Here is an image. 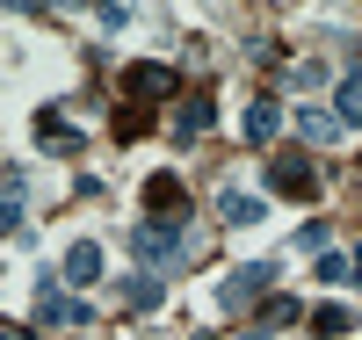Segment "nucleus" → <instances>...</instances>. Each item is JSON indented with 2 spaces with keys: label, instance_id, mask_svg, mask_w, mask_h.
I'll return each instance as SVG.
<instances>
[{
  "label": "nucleus",
  "instance_id": "f257e3e1",
  "mask_svg": "<svg viewBox=\"0 0 362 340\" xmlns=\"http://www.w3.org/2000/svg\"><path fill=\"white\" fill-rule=\"evenodd\" d=\"M131 254L145 261V275L181 268V261H189V232H181V225H131Z\"/></svg>",
  "mask_w": 362,
  "mask_h": 340
},
{
  "label": "nucleus",
  "instance_id": "f03ea898",
  "mask_svg": "<svg viewBox=\"0 0 362 340\" xmlns=\"http://www.w3.org/2000/svg\"><path fill=\"white\" fill-rule=\"evenodd\" d=\"M124 102H131V109L181 102V73H174V66H160V58H138V66H124Z\"/></svg>",
  "mask_w": 362,
  "mask_h": 340
},
{
  "label": "nucleus",
  "instance_id": "7ed1b4c3",
  "mask_svg": "<svg viewBox=\"0 0 362 340\" xmlns=\"http://www.w3.org/2000/svg\"><path fill=\"white\" fill-rule=\"evenodd\" d=\"M268 283H276V268H268V261H247V268H232V275H225V290H218V297H225V312H247L254 297L268 304Z\"/></svg>",
  "mask_w": 362,
  "mask_h": 340
},
{
  "label": "nucleus",
  "instance_id": "20e7f679",
  "mask_svg": "<svg viewBox=\"0 0 362 340\" xmlns=\"http://www.w3.org/2000/svg\"><path fill=\"white\" fill-rule=\"evenodd\" d=\"M268 189H276V196H297V203H312V196H319V174H312V160L283 152V160H268Z\"/></svg>",
  "mask_w": 362,
  "mask_h": 340
},
{
  "label": "nucleus",
  "instance_id": "39448f33",
  "mask_svg": "<svg viewBox=\"0 0 362 340\" xmlns=\"http://www.w3.org/2000/svg\"><path fill=\"white\" fill-rule=\"evenodd\" d=\"M145 210H153V225H181V218H189L181 174H153V181H145Z\"/></svg>",
  "mask_w": 362,
  "mask_h": 340
},
{
  "label": "nucleus",
  "instance_id": "423d86ee",
  "mask_svg": "<svg viewBox=\"0 0 362 340\" xmlns=\"http://www.w3.org/2000/svg\"><path fill=\"white\" fill-rule=\"evenodd\" d=\"M210 123H218V102H210L203 87H196V95H181V109H174V138H181V145H196Z\"/></svg>",
  "mask_w": 362,
  "mask_h": 340
},
{
  "label": "nucleus",
  "instance_id": "0eeeda50",
  "mask_svg": "<svg viewBox=\"0 0 362 340\" xmlns=\"http://www.w3.org/2000/svg\"><path fill=\"white\" fill-rule=\"evenodd\" d=\"M37 326H87V304L66 297L58 283H44V290H37Z\"/></svg>",
  "mask_w": 362,
  "mask_h": 340
},
{
  "label": "nucleus",
  "instance_id": "6e6552de",
  "mask_svg": "<svg viewBox=\"0 0 362 340\" xmlns=\"http://www.w3.org/2000/svg\"><path fill=\"white\" fill-rule=\"evenodd\" d=\"M66 283H73V290L102 283V246H95V239H73V246H66Z\"/></svg>",
  "mask_w": 362,
  "mask_h": 340
},
{
  "label": "nucleus",
  "instance_id": "1a4fd4ad",
  "mask_svg": "<svg viewBox=\"0 0 362 340\" xmlns=\"http://www.w3.org/2000/svg\"><path fill=\"white\" fill-rule=\"evenodd\" d=\"M239 131H247V145H276V131H283V109L276 102H247V116H239Z\"/></svg>",
  "mask_w": 362,
  "mask_h": 340
},
{
  "label": "nucleus",
  "instance_id": "9d476101",
  "mask_svg": "<svg viewBox=\"0 0 362 340\" xmlns=\"http://www.w3.org/2000/svg\"><path fill=\"white\" fill-rule=\"evenodd\" d=\"M116 297H124V312H160L167 283H160V275H124V283H116Z\"/></svg>",
  "mask_w": 362,
  "mask_h": 340
},
{
  "label": "nucleus",
  "instance_id": "9b49d317",
  "mask_svg": "<svg viewBox=\"0 0 362 340\" xmlns=\"http://www.w3.org/2000/svg\"><path fill=\"white\" fill-rule=\"evenodd\" d=\"M37 145H44V152H80V131H73L58 109H37Z\"/></svg>",
  "mask_w": 362,
  "mask_h": 340
},
{
  "label": "nucleus",
  "instance_id": "f8f14e48",
  "mask_svg": "<svg viewBox=\"0 0 362 340\" xmlns=\"http://www.w3.org/2000/svg\"><path fill=\"white\" fill-rule=\"evenodd\" d=\"M334 116H341V131H355V123H362V73H348V80L334 87Z\"/></svg>",
  "mask_w": 362,
  "mask_h": 340
},
{
  "label": "nucleus",
  "instance_id": "ddd939ff",
  "mask_svg": "<svg viewBox=\"0 0 362 340\" xmlns=\"http://www.w3.org/2000/svg\"><path fill=\"white\" fill-rule=\"evenodd\" d=\"M218 218H225V225H261V196L225 189V196H218Z\"/></svg>",
  "mask_w": 362,
  "mask_h": 340
},
{
  "label": "nucleus",
  "instance_id": "4468645a",
  "mask_svg": "<svg viewBox=\"0 0 362 340\" xmlns=\"http://www.w3.org/2000/svg\"><path fill=\"white\" fill-rule=\"evenodd\" d=\"M297 131H305L312 145H326V138H341V116L334 109H297Z\"/></svg>",
  "mask_w": 362,
  "mask_h": 340
},
{
  "label": "nucleus",
  "instance_id": "2eb2a0df",
  "mask_svg": "<svg viewBox=\"0 0 362 340\" xmlns=\"http://www.w3.org/2000/svg\"><path fill=\"white\" fill-rule=\"evenodd\" d=\"M312 333H319V340H341V333H355L348 304H319V312H312Z\"/></svg>",
  "mask_w": 362,
  "mask_h": 340
},
{
  "label": "nucleus",
  "instance_id": "dca6fc26",
  "mask_svg": "<svg viewBox=\"0 0 362 340\" xmlns=\"http://www.w3.org/2000/svg\"><path fill=\"white\" fill-rule=\"evenodd\" d=\"M297 319H305V304H297V297H268V304H261V333H268V326H297Z\"/></svg>",
  "mask_w": 362,
  "mask_h": 340
},
{
  "label": "nucleus",
  "instance_id": "f3484780",
  "mask_svg": "<svg viewBox=\"0 0 362 340\" xmlns=\"http://www.w3.org/2000/svg\"><path fill=\"white\" fill-rule=\"evenodd\" d=\"M22 196H29V181H22V167H8V203H0V225H22Z\"/></svg>",
  "mask_w": 362,
  "mask_h": 340
},
{
  "label": "nucleus",
  "instance_id": "a211bd4d",
  "mask_svg": "<svg viewBox=\"0 0 362 340\" xmlns=\"http://www.w3.org/2000/svg\"><path fill=\"white\" fill-rule=\"evenodd\" d=\"M319 283H355V261H348V254H334V246H326V254H319Z\"/></svg>",
  "mask_w": 362,
  "mask_h": 340
},
{
  "label": "nucleus",
  "instance_id": "6ab92c4d",
  "mask_svg": "<svg viewBox=\"0 0 362 340\" xmlns=\"http://www.w3.org/2000/svg\"><path fill=\"white\" fill-rule=\"evenodd\" d=\"M8 340H44V333L37 326H8Z\"/></svg>",
  "mask_w": 362,
  "mask_h": 340
},
{
  "label": "nucleus",
  "instance_id": "aec40b11",
  "mask_svg": "<svg viewBox=\"0 0 362 340\" xmlns=\"http://www.w3.org/2000/svg\"><path fill=\"white\" fill-rule=\"evenodd\" d=\"M355 283H362V246H355Z\"/></svg>",
  "mask_w": 362,
  "mask_h": 340
},
{
  "label": "nucleus",
  "instance_id": "412c9836",
  "mask_svg": "<svg viewBox=\"0 0 362 340\" xmlns=\"http://www.w3.org/2000/svg\"><path fill=\"white\" fill-rule=\"evenodd\" d=\"M196 340H218V333H196Z\"/></svg>",
  "mask_w": 362,
  "mask_h": 340
}]
</instances>
